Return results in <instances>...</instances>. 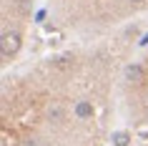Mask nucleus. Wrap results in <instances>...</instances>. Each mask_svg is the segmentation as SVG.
I'll return each instance as SVG.
<instances>
[{
    "label": "nucleus",
    "instance_id": "1",
    "mask_svg": "<svg viewBox=\"0 0 148 146\" xmlns=\"http://www.w3.org/2000/svg\"><path fill=\"white\" fill-rule=\"evenodd\" d=\"M20 30L15 28H3V38H0V51H3V58H13V55L20 51Z\"/></svg>",
    "mask_w": 148,
    "mask_h": 146
}]
</instances>
